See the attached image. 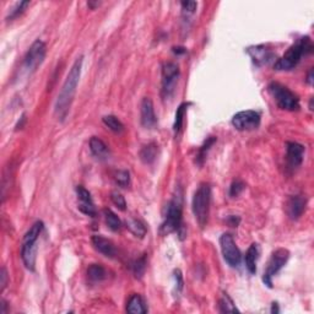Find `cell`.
<instances>
[{
	"label": "cell",
	"mask_w": 314,
	"mask_h": 314,
	"mask_svg": "<svg viewBox=\"0 0 314 314\" xmlns=\"http://www.w3.org/2000/svg\"><path fill=\"white\" fill-rule=\"evenodd\" d=\"M174 281H176V291L177 293H181L183 290V275H182V271L179 269L174 270Z\"/></svg>",
	"instance_id": "e575fe53"
},
{
	"label": "cell",
	"mask_w": 314,
	"mask_h": 314,
	"mask_svg": "<svg viewBox=\"0 0 314 314\" xmlns=\"http://www.w3.org/2000/svg\"><path fill=\"white\" fill-rule=\"evenodd\" d=\"M181 5L182 10H183V14L187 15V16L193 15L194 12H195L196 6H198V4H196L195 1H182Z\"/></svg>",
	"instance_id": "836d02e7"
},
{
	"label": "cell",
	"mask_w": 314,
	"mask_h": 314,
	"mask_svg": "<svg viewBox=\"0 0 314 314\" xmlns=\"http://www.w3.org/2000/svg\"><path fill=\"white\" fill-rule=\"evenodd\" d=\"M30 5V1H21V2H19V4L16 5V6L14 7V9L11 10V11H10V15L9 16H7V19H15V17H17L19 16L20 14H22V12L25 11V10H26V7L29 6Z\"/></svg>",
	"instance_id": "1f68e13d"
},
{
	"label": "cell",
	"mask_w": 314,
	"mask_h": 314,
	"mask_svg": "<svg viewBox=\"0 0 314 314\" xmlns=\"http://www.w3.org/2000/svg\"><path fill=\"white\" fill-rule=\"evenodd\" d=\"M111 200H112V203H113L114 205H116L117 208L119 209V210L126 211V201L121 193H118V191H113V193L111 194Z\"/></svg>",
	"instance_id": "4dcf8cb0"
},
{
	"label": "cell",
	"mask_w": 314,
	"mask_h": 314,
	"mask_svg": "<svg viewBox=\"0 0 314 314\" xmlns=\"http://www.w3.org/2000/svg\"><path fill=\"white\" fill-rule=\"evenodd\" d=\"M146 266H148V263H146V256L143 255L139 259H136L133 263V273L135 275L136 279H141L145 274Z\"/></svg>",
	"instance_id": "83f0119b"
},
{
	"label": "cell",
	"mask_w": 314,
	"mask_h": 314,
	"mask_svg": "<svg viewBox=\"0 0 314 314\" xmlns=\"http://www.w3.org/2000/svg\"><path fill=\"white\" fill-rule=\"evenodd\" d=\"M92 246L96 249L98 253L103 254L107 258H113L116 255V248H114V244L112 243L109 239L104 238V237L94 235L92 237Z\"/></svg>",
	"instance_id": "e0dca14e"
},
{
	"label": "cell",
	"mask_w": 314,
	"mask_h": 314,
	"mask_svg": "<svg viewBox=\"0 0 314 314\" xmlns=\"http://www.w3.org/2000/svg\"><path fill=\"white\" fill-rule=\"evenodd\" d=\"M232 126L239 131L254 130L260 126V114L255 111H242L232 118Z\"/></svg>",
	"instance_id": "8fae6325"
},
{
	"label": "cell",
	"mask_w": 314,
	"mask_h": 314,
	"mask_svg": "<svg viewBox=\"0 0 314 314\" xmlns=\"http://www.w3.org/2000/svg\"><path fill=\"white\" fill-rule=\"evenodd\" d=\"M126 312L128 313H146L148 308H146L145 302H144L143 297L140 295H133L129 298L128 303H126Z\"/></svg>",
	"instance_id": "ffe728a7"
},
{
	"label": "cell",
	"mask_w": 314,
	"mask_h": 314,
	"mask_svg": "<svg viewBox=\"0 0 314 314\" xmlns=\"http://www.w3.org/2000/svg\"><path fill=\"white\" fill-rule=\"evenodd\" d=\"M259 253H260V251H259V246L256 243L251 244L247 251L244 261H246V266L251 274L256 273V261H258Z\"/></svg>",
	"instance_id": "d6986e66"
},
{
	"label": "cell",
	"mask_w": 314,
	"mask_h": 314,
	"mask_svg": "<svg viewBox=\"0 0 314 314\" xmlns=\"http://www.w3.org/2000/svg\"><path fill=\"white\" fill-rule=\"evenodd\" d=\"M312 49L313 46L310 37H302L296 43H293L287 49V52L274 64V69L278 71L291 70L300 63L301 58L306 54L311 53Z\"/></svg>",
	"instance_id": "7a4b0ae2"
},
{
	"label": "cell",
	"mask_w": 314,
	"mask_h": 314,
	"mask_svg": "<svg viewBox=\"0 0 314 314\" xmlns=\"http://www.w3.org/2000/svg\"><path fill=\"white\" fill-rule=\"evenodd\" d=\"M42 230H43V222L42 221H37L32 225L24 236V241H22L21 247V258L24 261L25 266L29 270L33 271L34 266H36V254H37V239L41 235Z\"/></svg>",
	"instance_id": "3957f363"
},
{
	"label": "cell",
	"mask_w": 314,
	"mask_h": 314,
	"mask_svg": "<svg viewBox=\"0 0 314 314\" xmlns=\"http://www.w3.org/2000/svg\"><path fill=\"white\" fill-rule=\"evenodd\" d=\"M286 157H287L288 166L296 168L301 166L303 162V155H305V146L298 143H287L286 145Z\"/></svg>",
	"instance_id": "9a60e30c"
},
{
	"label": "cell",
	"mask_w": 314,
	"mask_h": 314,
	"mask_svg": "<svg viewBox=\"0 0 314 314\" xmlns=\"http://www.w3.org/2000/svg\"><path fill=\"white\" fill-rule=\"evenodd\" d=\"M46 53L47 47L44 44V42H42L41 39H37V41H34L32 43V46L30 47L26 56H25L24 66L30 73H33L43 63L44 58H46Z\"/></svg>",
	"instance_id": "ba28073f"
},
{
	"label": "cell",
	"mask_w": 314,
	"mask_h": 314,
	"mask_svg": "<svg viewBox=\"0 0 314 314\" xmlns=\"http://www.w3.org/2000/svg\"><path fill=\"white\" fill-rule=\"evenodd\" d=\"M220 247L226 263L230 266H232V268L238 266L239 263H241L242 254L239 251L238 247H237L233 236L230 235V233H223L220 237Z\"/></svg>",
	"instance_id": "30bf717a"
},
{
	"label": "cell",
	"mask_w": 314,
	"mask_h": 314,
	"mask_svg": "<svg viewBox=\"0 0 314 314\" xmlns=\"http://www.w3.org/2000/svg\"><path fill=\"white\" fill-rule=\"evenodd\" d=\"M82 59H84L82 57H79L76 59L74 65L71 66L70 71H69L68 76H66L65 81H64L63 86H62L58 97H57L54 112H56V116L61 121H64L65 117L68 116L69 111H70L71 103H73L74 96H75L76 87H78L80 76H81Z\"/></svg>",
	"instance_id": "6da1fadb"
},
{
	"label": "cell",
	"mask_w": 314,
	"mask_h": 314,
	"mask_svg": "<svg viewBox=\"0 0 314 314\" xmlns=\"http://www.w3.org/2000/svg\"><path fill=\"white\" fill-rule=\"evenodd\" d=\"M113 178L116 183L122 188H126L130 184V174L126 169H119V171L114 172Z\"/></svg>",
	"instance_id": "4316f807"
},
{
	"label": "cell",
	"mask_w": 314,
	"mask_h": 314,
	"mask_svg": "<svg viewBox=\"0 0 314 314\" xmlns=\"http://www.w3.org/2000/svg\"><path fill=\"white\" fill-rule=\"evenodd\" d=\"M239 218H236V216H230V218H228V220H227V222L230 223L231 226H233V227H237V226H238V223H239Z\"/></svg>",
	"instance_id": "8d00e7d4"
},
{
	"label": "cell",
	"mask_w": 314,
	"mask_h": 314,
	"mask_svg": "<svg viewBox=\"0 0 314 314\" xmlns=\"http://www.w3.org/2000/svg\"><path fill=\"white\" fill-rule=\"evenodd\" d=\"M173 52L176 54H183L186 53V48H183V47H174Z\"/></svg>",
	"instance_id": "74e56055"
},
{
	"label": "cell",
	"mask_w": 314,
	"mask_h": 314,
	"mask_svg": "<svg viewBox=\"0 0 314 314\" xmlns=\"http://www.w3.org/2000/svg\"><path fill=\"white\" fill-rule=\"evenodd\" d=\"M179 79V68L176 63L163 64L162 66V96L169 98L176 90V85Z\"/></svg>",
	"instance_id": "9c48e42d"
},
{
	"label": "cell",
	"mask_w": 314,
	"mask_h": 314,
	"mask_svg": "<svg viewBox=\"0 0 314 314\" xmlns=\"http://www.w3.org/2000/svg\"><path fill=\"white\" fill-rule=\"evenodd\" d=\"M271 312H279V310H278V305H276V303H273V310H271Z\"/></svg>",
	"instance_id": "ab89813d"
},
{
	"label": "cell",
	"mask_w": 314,
	"mask_h": 314,
	"mask_svg": "<svg viewBox=\"0 0 314 314\" xmlns=\"http://www.w3.org/2000/svg\"><path fill=\"white\" fill-rule=\"evenodd\" d=\"M307 82L310 85L313 84V70L310 71V74H308V79H307Z\"/></svg>",
	"instance_id": "f35d334b"
},
{
	"label": "cell",
	"mask_w": 314,
	"mask_h": 314,
	"mask_svg": "<svg viewBox=\"0 0 314 314\" xmlns=\"http://www.w3.org/2000/svg\"><path fill=\"white\" fill-rule=\"evenodd\" d=\"M210 200H211V189L209 184H201L193 196V214L195 220L198 221L199 226L204 228L208 223L209 214H210Z\"/></svg>",
	"instance_id": "277c9868"
},
{
	"label": "cell",
	"mask_w": 314,
	"mask_h": 314,
	"mask_svg": "<svg viewBox=\"0 0 314 314\" xmlns=\"http://www.w3.org/2000/svg\"><path fill=\"white\" fill-rule=\"evenodd\" d=\"M219 306H220V312L222 313H236L238 312L237 307L233 303L232 298L227 295V293H223L222 297L220 298V302H219Z\"/></svg>",
	"instance_id": "484cf974"
},
{
	"label": "cell",
	"mask_w": 314,
	"mask_h": 314,
	"mask_svg": "<svg viewBox=\"0 0 314 314\" xmlns=\"http://www.w3.org/2000/svg\"><path fill=\"white\" fill-rule=\"evenodd\" d=\"M0 278H1V283H0V285H1V291H2L5 288V286H6V283H7V273H6V269L5 268L1 269Z\"/></svg>",
	"instance_id": "d590c367"
},
{
	"label": "cell",
	"mask_w": 314,
	"mask_h": 314,
	"mask_svg": "<svg viewBox=\"0 0 314 314\" xmlns=\"http://www.w3.org/2000/svg\"><path fill=\"white\" fill-rule=\"evenodd\" d=\"M288 258H290V253L287 249H276L273 254H271L270 259L268 261V266L263 275V281L268 287H273V278L285 266L287 263Z\"/></svg>",
	"instance_id": "52a82bcc"
},
{
	"label": "cell",
	"mask_w": 314,
	"mask_h": 314,
	"mask_svg": "<svg viewBox=\"0 0 314 314\" xmlns=\"http://www.w3.org/2000/svg\"><path fill=\"white\" fill-rule=\"evenodd\" d=\"M140 114H141V124H143L144 128L150 129L155 126L157 122L155 108H154L153 101H151V98H149V97H145V98L141 101Z\"/></svg>",
	"instance_id": "5bb4252c"
},
{
	"label": "cell",
	"mask_w": 314,
	"mask_h": 314,
	"mask_svg": "<svg viewBox=\"0 0 314 314\" xmlns=\"http://www.w3.org/2000/svg\"><path fill=\"white\" fill-rule=\"evenodd\" d=\"M268 91L279 108L285 111H298L300 109V99L297 94H293L290 89L279 82H271L268 86Z\"/></svg>",
	"instance_id": "8992f818"
},
{
	"label": "cell",
	"mask_w": 314,
	"mask_h": 314,
	"mask_svg": "<svg viewBox=\"0 0 314 314\" xmlns=\"http://www.w3.org/2000/svg\"><path fill=\"white\" fill-rule=\"evenodd\" d=\"M106 269L101 264H92L87 269V278L91 283H101L106 279Z\"/></svg>",
	"instance_id": "44dd1931"
},
{
	"label": "cell",
	"mask_w": 314,
	"mask_h": 314,
	"mask_svg": "<svg viewBox=\"0 0 314 314\" xmlns=\"http://www.w3.org/2000/svg\"><path fill=\"white\" fill-rule=\"evenodd\" d=\"M90 150H91L92 155L98 159H107L109 157L108 146L96 136L91 138V140H90Z\"/></svg>",
	"instance_id": "ac0fdd59"
},
{
	"label": "cell",
	"mask_w": 314,
	"mask_h": 314,
	"mask_svg": "<svg viewBox=\"0 0 314 314\" xmlns=\"http://www.w3.org/2000/svg\"><path fill=\"white\" fill-rule=\"evenodd\" d=\"M244 183L241 181H235L230 187V196L231 198H236L238 196L242 191L244 190Z\"/></svg>",
	"instance_id": "d6a6232c"
},
{
	"label": "cell",
	"mask_w": 314,
	"mask_h": 314,
	"mask_svg": "<svg viewBox=\"0 0 314 314\" xmlns=\"http://www.w3.org/2000/svg\"><path fill=\"white\" fill-rule=\"evenodd\" d=\"M157 145L155 143H150L148 145L144 146L140 151V159L144 162L145 164H151L153 162H155L156 157H157Z\"/></svg>",
	"instance_id": "7402d4cb"
},
{
	"label": "cell",
	"mask_w": 314,
	"mask_h": 314,
	"mask_svg": "<svg viewBox=\"0 0 314 314\" xmlns=\"http://www.w3.org/2000/svg\"><path fill=\"white\" fill-rule=\"evenodd\" d=\"M76 194L79 198V210L85 215H89L91 218L96 216V209H94V201H92L91 194L84 187H76Z\"/></svg>",
	"instance_id": "4fadbf2b"
},
{
	"label": "cell",
	"mask_w": 314,
	"mask_h": 314,
	"mask_svg": "<svg viewBox=\"0 0 314 314\" xmlns=\"http://www.w3.org/2000/svg\"><path fill=\"white\" fill-rule=\"evenodd\" d=\"M182 205H183L182 193H177L167 206L164 221L162 222L161 228H159L161 235H169V233L176 232L182 227Z\"/></svg>",
	"instance_id": "5b68a950"
},
{
	"label": "cell",
	"mask_w": 314,
	"mask_h": 314,
	"mask_svg": "<svg viewBox=\"0 0 314 314\" xmlns=\"http://www.w3.org/2000/svg\"><path fill=\"white\" fill-rule=\"evenodd\" d=\"M102 122H103L104 126H106L107 128L111 129V130L113 131V133L121 134L122 131L124 130L123 123H122V122L119 121V119L117 118L116 116H112V114H108V116H104L103 118H102Z\"/></svg>",
	"instance_id": "cb8c5ba5"
},
{
	"label": "cell",
	"mask_w": 314,
	"mask_h": 314,
	"mask_svg": "<svg viewBox=\"0 0 314 314\" xmlns=\"http://www.w3.org/2000/svg\"><path fill=\"white\" fill-rule=\"evenodd\" d=\"M247 53L251 56L253 63L259 66L264 65V64H268L269 62H271L274 59V54L271 53L270 49L266 48L265 46L251 47V48L247 49Z\"/></svg>",
	"instance_id": "2e32d148"
},
{
	"label": "cell",
	"mask_w": 314,
	"mask_h": 314,
	"mask_svg": "<svg viewBox=\"0 0 314 314\" xmlns=\"http://www.w3.org/2000/svg\"><path fill=\"white\" fill-rule=\"evenodd\" d=\"M307 199L302 195H293L286 203V214L291 220H298L305 213Z\"/></svg>",
	"instance_id": "7c38bea8"
},
{
	"label": "cell",
	"mask_w": 314,
	"mask_h": 314,
	"mask_svg": "<svg viewBox=\"0 0 314 314\" xmlns=\"http://www.w3.org/2000/svg\"><path fill=\"white\" fill-rule=\"evenodd\" d=\"M126 225H128L129 231H130V232L133 233V235L135 237L143 238V237L146 235V227H145V225H144L143 221L134 219V220L128 221V223H126Z\"/></svg>",
	"instance_id": "d4e9b609"
},
{
	"label": "cell",
	"mask_w": 314,
	"mask_h": 314,
	"mask_svg": "<svg viewBox=\"0 0 314 314\" xmlns=\"http://www.w3.org/2000/svg\"><path fill=\"white\" fill-rule=\"evenodd\" d=\"M103 218H104V221H106L107 226H108L112 231H114V232H116V231H119L122 228L121 219H119L118 216L113 213V211L109 210V209H104Z\"/></svg>",
	"instance_id": "603a6c76"
},
{
	"label": "cell",
	"mask_w": 314,
	"mask_h": 314,
	"mask_svg": "<svg viewBox=\"0 0 314 314\" xmlns=\"http://www.w3.org/2000/svg\"><path fill=\"white\" fill-rule=\"evenodd\" d=\"M215 143H216V138H214V136H210V138H209L208 140H206L205 143L203 144V146H201L200 150H199L198 156H196V163L203 164L204 159H205V157H206V154H208V151L210 150V148Z\"/></svg>",
	"instance_id": "f546056e"
},
{
	"label": "cell",
	"mask_w": 314,
	"mask_h": 314,
	"mask_svg": "<svg viewBox=\"0 0 314 314\" xmlns=\"http://www.w3.org/2000/svg\"><path fill=\"white\" fill-rule=\"evenodd\" d=\"M187 107L188 104L187 103H182L181 106L178 107L176 112V119H174V124H173V130L174 133H179V130L182 129V126H183V119H184V114H186Z\"/></svg>",
	"instance_id": "f1b7e54d"
}]
</instances>
